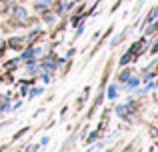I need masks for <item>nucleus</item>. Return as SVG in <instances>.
Instances as JSON below:
<instances>
[{"label": "nucleus", "instance_id": "nucleus-1", "mask_svg": "<svg viewBox=\"0 0 158 152\" xmlns=\"http://www.w3.org/2000/svg\"><path fill=\"white\" fill-rule=\"evenodd\" d=\"M38 4L42 6V4H50V0H38Z\"/></svg>", "mask_w": 158, "mask_h": 152}]
</instances>
